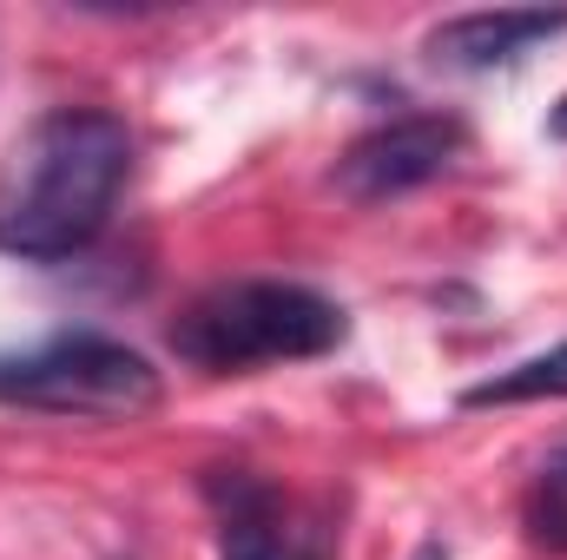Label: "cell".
Returning a JSON list of instances; mask_svg holds the SVG:
<instances>
[{"mask_svg":"<svg viewBox=\"0 0 567 560\" xmlns=\"http://www.w3.org/2000/svg\"><path fill=\"white\" fill-rule=\"evenodd\" d=\"M542 396H567V343L561 350H542L475 390H462V409H495V403H542Z\"/></svg>","mask_w":567,"mask_h":560,"instance_id":"obj_7","label":"cell"},{"mask_svg":"<svg viewBox=\"0 0 567 560\" xmlns=\"http://www.w3.org/2000/svg\"><path fill=\"white\" fill-rule=\"evenodd\" d=\"M548 139H567V100L548 113Z\"/></svg>","mask_w":567,"mask_h":560,"instance_id":"obj_9","label":"cell"},{"mask_svg":"<svg viewBox=\"0 0 567 560\" xmlns=\"http://www.w3.org/2000/svg\"><path fill=\"white\" fill-rule=\"evenodd\" d=\"M555 33H567V7H495V13H455L429 27L423 53L455 73H488V66H515Z\"/></svg>","mask_w":567,"mask_h":560,"instance_id":"obj_6","label":"cell"},{"mask_svg":"<svg viewBox=\"0 0 567 560\" xmlns=\"http://www.w3.org/2000/svg\"><path fill=\"white\" fill-rule=\"evenodd\" d=\"M165 383L133 343L100 330H60L33 350L0 356V403L73 422H140L158 409Z\"/></svg>","mask_w":567,"mask_h":560,"instance_id":"obj_3","label":"cell"},{"mask_svg":"<svg viewBox=\"0 0 567 560\" xmlns=\"http://www.w3.org/2000/svg\"><path fill=\"white\" fill-rule=\"evenodd\" d=\"M133 172V133L106 106H53L0 158V251L66 265L113 225Z\"/></svg>","mask_w":567,"mask_h":560,"instance_id":"obj_1","label":"cell"},{"mask_svg":"<svg viewBox=\"0 0 567 560\" xmlns=\"http://www.w3.org/2000/svg\"><path fill=\"white\" fill-rule=\"evenodd\" d=\"M528 541L548 548V554H567V448H555L528 488Z\"/></svg>","mask_w":567,"mask_h":560,"instance_id":"obj_8","label":"cell"},{"mask_svg":"<svg viewBox=\"0 0 567 560\" xmlns=\"http://www.w3.org/2000/svg\"><path fill=\"white\" fill-rule=\"evenodd\" d=\"M198 488L218 515V560H337V521L323 501L284 495L251 468H205Z\"/></svg>","mask_w":567,"mask_h":560,"instance_id":"obj_4","label":"cell"},{"mask_svg":"<svg viewBox=\"0 0 567 560\" xmlns=\"http://www.w3.org/2000/svg\"><path fill=\"white\" fill-rule=\"evenodd\" d=\"M462 145H468L462 120H449V113H410V120L370 126L363 139L343 145L330 185L350 205H383V198H403V191H416L429 178H442L462 158Z\"/></svg>","mask_w":567,"mask_h":560,"instance_id":"obj_5","label":"cell"},{"mask_svg":"<svg viewBox=\"0 0 567 560\" xmlns=\"http://www.w3.org/2000/svg\"><path fill=\"white\" fill-rule=\"evenodd\" d=\"M350 336L343 303H330L310 283L284 278H245V283H212L192 297L172 323V356L205 370V376H245L265 363H310L330 356Z\"/></svg>","mask_w":567,"mask_h":560,"instance_id":"obj_2","label":"cell"}]
</instances>
